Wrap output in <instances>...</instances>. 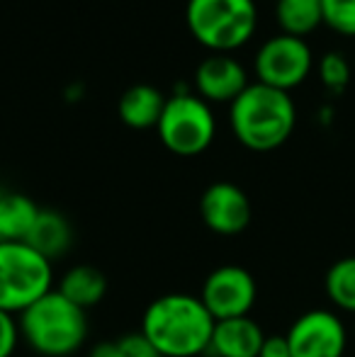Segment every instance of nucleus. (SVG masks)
<instances>
[{
  "label": "nucleus",
  "mask_w": 355,
  "mask_h": 357,
  "mask_svg": "<svg viewBox=\"0 0 355 357\" xmlns=\"http://www.w3.org/2000/svg\"><path fill=\"white\" fill-rule=\"evenodd\" d=\"M214 324L199 296L176 291L146 306L142 333L161 357H197L209 350Z\"/></svg>",
  "instance_id": "1"
},
{
  "label": "nucleus",
  "mask_w": 355,
  "mask_h": 357,
  "mask_svg": "<svg viewBox=\"0 0 355 357\" xmlns=\"http://www.w3.org/2000/svg\"><path fill=\"white\" fill-rule=\"evenodd\" d=\"M229 124L239 144L248 151L268 153L292 137L297 107L289 93L256 80L232 102Z\"/></svg>",
  "instance_id": "2"
},
{
  "label": "nucleus",
  "mask_w": 355,
  "mask_h": 357,
  "mask_svg": "<svg viewBox=\"0 0 355 357\" xmlns=\"http://www.w3.org/2000/svg\"><path fill=\"white\" fill-rule=\"evenodd\" d=\"M22 340L42 357H68L88 338L86 309L52 289L17 316Z\"/></svg>",
  "instance_id": "3"
},
{
  "label": "nucleus",
  "mask_w": 355,
  "mask_h": 357,
  "mask_svg": "<svg viewBox=\"0 0 355 357\" xmlns=\"http://www.w3.org/2000/svg\"><path fill=\"white\" fill-rule=\"evenodd\" d=\"M188 29L212 54H232L256 34V0H188Z\"/></svg>",
  "instance_id": "4"
},
{
  "label": "nucleus",
  "mask_w": 355,
  "mask_h": 357,
  "mask_svg": "<svg viewBox=\"0 0 355 357\" xmlns=\"http://www.w3.org/2000/svg\"><path fill=\"white\" fill-rule=\"evenodd\" d=\"M52 260L24 241H0V309L17 316L54 289Z\"/></svg>",
  "instance_id": "5"
},
{
  "label": "nucleus",
  "mask_w": 355,
  "mask_h": 357,
  "mask_svg": "<svg viewBox=\"0 0 355 357\" xmlns=\"http://www.w3.org/2000/svg\"><path fill=\"white\" fill-rule=\"evenodd\" d=\"M156 132L171 153L190 158V155L204 153L212 146L217 137V119L209 102H204L199 95H192L190 90H180L166 100Z\"/></svg>",
  "instance_id": "6"
},
{
  "label": "nucleus",
  "mask_w": 355,
  "mask_h": 357,
  "mask_svg": "<svg viewBox=\"0 0 355 357\" xmlns=\"http://www.w3.org/2000/svg\"><path fill=\"white\" fill-rule=\"evenodd\" d=\"M312 66L314 56L309 44L299 37H289V34L270 37L258 49L256 61H253L258 83L285 90V93L302 85L312 73Z\"/></svg>",
  "instance_id": "7"
},
{
  "label": "nucleus",
  "mask_w": 355,
  "mask_h": 357,
  "mask_svg": "<svg viewBox=\"0 0 355 357\" xmlns=\"http://www.w3.org/2000/svg\"><path fill=\"white\" fill-rule=\"evenodd\" d=\"M258 287L253 275L239 265H222L207 275L199 299L214 321L248 316L256 304Z\"/></svg>",
  "instance_id": "8"
},
{
  "label": "nucleus",
  "mask_w": 355,
  "mask_h": 357,
  "mask_svg": "<svg viewBox=\"0 0 355 357\" xmlns=\"http://www.w3.org/2000/svg\"><path fill=\"white\" fill-rule=\"evenodd\" d=\"M287 343L292 357H343L348 331L333 311L312 309L289 326Z\"/></svg>",
  "instance_id": "9"
},
{
  "label": "nucleus",
  "mask_w": 355,
  "mask_h": 357,
  "mask_svg": "<svg viewBox=\"0 0 355 357\" xmlns=\"http://www.w3.org/2000/svg\"><path fill=\"white\" fill-rule=\"evenodd\" d=\"M204 226L219 236H236L251 224V199L234 183H212L199 199Z\"/></svg>",
  "instance_id": "10"
},
{
  "label": "nucleus",
  "mask_w": 355,
  "mask_h": 357,
  "mask_svg": "<svg viewBox=\"0 0 355 357\" xmlns=\"http://www.w3.org/2000/svg\"><path fill=\"white\" fill-rule=\"evenodd\" d=\"M248 85L246 68L232 54H209L195 68V90L204 102H234Z\"/></svg>",
  "instance_id": "11"
},
{
  "label": "nucleus",
  "mask_w": 355,
  "mask_h": 357,
  "mask_svg": "<svg viewBox=\"0 0 355 357\" xmlns=\"http://www.w3.org/2000/svg\"><path fill=\"white\" fill-rule=\"evenodd\" d=\"M266 340L263 328L251 316H239L214 324L209 355L214 357H258L261 345Z\"/></svg>",
  "instance_id": "12"
},
{
  "label": "nucleus",
  "mask_w": 355,
  "mask_h": 357,
  "mask_svg": "<svg viewBox=\"0 0 355 357\" xmlns=\"http://www.w3.org/2000/svg\"><path fill=\"white\" fill-rule=\"evenodd\" d=\"M163 107H166V98L161 95V90L146 83H137L122 93L117 112L129 129H151L161 119Z\"/></svg>",
  "instance_id": "13"
},
{
  "label": "nucleus",
  "mask_w": 355,
  "mask_h": 357,
  "mask_svg": "<svg viewBox=\"0 0 355 357\" xmlns=\"http://www.w3.org/2000/svg\"><path fill=\"white\" fill-rule=\"evenodd\" d=\"M24 243L32 245L47 260L61 258L73 243V226L61 212L42 209L37 221H34L32 231H29V236L24 238Z\"/></svg>",
  "instance_id": "14"
},
{
  "label": "nucleus",
  "mask_w": 355,
  "mask_h": 357,
  "mask_svg": "<svg viewBox=\"0 0 355 357\" xmlns=\"http://www.w3.org/2000/svg\"><path fill=\"white\" fill-rule=\"evenodd\" d=\"M42 209L20 192H0V241H24Z\"/></svg>",
  "instance_id": "15"
},
{
  "label": "nucleus",
  "mask_w": 355,
  "mask_h": 357,
  "mask_svg": "<svg viewBox=\"0 0 355 357\" xmlns=\"http://www.w3.org/2000/svg\"><path fill=\"white\" fill-rule=\"evenodd\" d=\"M59 291L81 309H90L107 294V278L93 265H76L61 278Z\"/></svg>",
  "instance_id": "16"
},
{
  "label": "nucleus",
  "mask_w": 355,
  "mask_h": 357,
  "mask_svg": "<svg viewBox=\"0 0 355 357\" xmlns=\"http://www.w3.org/2000/svg\"><path fill=\"white\" fill-rule=\"evenodd\" d=\"M275 20H278L282 34L304 39L319 24H324L322 0H278Z\"/></svg>",
  "instance_id": "17"
},
{
  "label": "nucleus",
  "mask_w": 355,
  "mask_h": 357,
  "mask_svg": "<svg viewBox=\"0 0 355 357\" xmlns=\"http://www.w3.org/2000/svg\"><path fill=\"white\" fill-rule=\"evenodd\" d=\"M324 287H326V294L333 306L355 314V255L336 260L328 268Z\"/></svg>",
  "instance_id": "18"
},
{
  "label": "nucleus",
  "mask_w": 355,
  "mask_h": 357,
  "mask_svg": "<svg viewBox=\"0 0 355 357\" xmlns=\"http://www.w3.org/2000/svg\"><path fill=\"white\" fill-rule=\"evenodd\" d=\"M324 24L341 37H355V0H322Z\"/></svg>",
  "instance_id": "19"
},
{
  "label": "nucleus",
  "mask_w": 355,
  "mask_h": 357,
  "mask_svg": "<svg viewBox=\"0 0 355 357\" xmlns=\"http://www.w3.org/2000/svg\"><path fill=\"white\" fill-rule=\"evenodd\" d=\"M319 78H322L324 88L331 93H343L346 85L351 83V63L343 54L328 52L319 61Z\"/></svg>",
  "instance_id": "20"
},
{
  "label": "nucleus",
  "mask_w": 355,
  "mask_h": 357,
  "mask_svg": "<svg viewBox=\"0 0 355 357\" xmlns=\"http://www.w3.org/2000/svg\"><path fill=\"white\" fill-rule=\"evenodd\" d=\"M112 343V357H161L158 350L144 338V333H124L122 338L109 340Z\"/></svg>",
  "instance_id": "21"
},
{
  "label": "nucleus",
  "mask_w": 355,
  "mask_h": 357,
  "mask_svg": "<svg viewBox=\"0 0 355 357\" xmlns=\"http://www.w3.org/2000/svg\"><path fill=\"white\" fill-rule=\"evenodd\" d=\"M20 335V324L13 314L0 309V357H13L15 348H17Z\"/></svg>",
  "instance_id": "22"
},
{
  "label": "nucleus",
  "mask_w": 355,
  "mask_h": 357,
  "mask_svg": "<svg viewBox=\"0 0 355 357\" xmlns=\"http://www.w3.org/2000/svg\"><path fill=\"white\" fill-rule=\"evenodd\" d=\"M258 357H292L287 335H266Z\"/></svg>",
  "instance_id": "23"
}]
</instances>
